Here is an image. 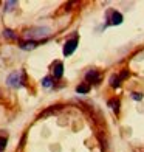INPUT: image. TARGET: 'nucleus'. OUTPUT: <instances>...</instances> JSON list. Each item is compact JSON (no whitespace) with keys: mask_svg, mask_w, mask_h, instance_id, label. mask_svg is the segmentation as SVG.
Instances as JSON below:
<instances>
[{"mask_svg":"<svg viewBox=\"0 0 144 152\" xmlns=\"http://www.w3.org/2000/svg\"><path fill=\"white\" fill-rule=\"evenodd\" d=\"M121 79H119V76L118 75H112V78H110V86L113 87V88H118L119 86H121Z\"/></svg>","mask_w":144,"mask_h":152,"instance_id":"obj_9","label":"nucleus"},{"mask_svg":"<svg viewBox=\"0 0 144 152\" xmlns=\"http://www.w3.org/2000/svg\"><path fill=\"white\" fill-rule=\"evenodd\" d=\"M85 81L88 82V84H99V82H101V73H99L98 70H90V72H87Z\"/></svg>","mask_w":144,"mask_h":152,"instance_id":"obj_4","label":"nucleus"},{"mask_svg":"<svg viewBox=\"0 0 144 152\" xmlns=\"http://www.w3.org/2000/svg\"><path fill=\"white\" fill-rule=\"evenodd\" d=\"M62 75H64V64L62 62H56L53 67V76L56 79H60L62 78Z\"/></svg>","mask_w":144,"mask_h":152,"instance_id":"obj_5","label":"nucleus"},{"mask_svg":"<svg viewBox=\"0 0 144 152\" xmlns=\"http://www.w3.org/2000/svg\"><path fill=\"white\" fill-rule=\"evenodd\" d=\"M118 76H119V79H121V81H124V79H127V78H129V72H127V70H124V72H122L121 75H118Z\"/></svg>","mask_w":144,"mask_h":152,"instance_id":"obj_16","label":"nucleus"},{"mask_svg":"<svg viewBox=\"0 0 144 152\" xmlns=\"http://www.w3.org/2000/svg\"><path fill=\"white\" fill-rule=\"evenodd\" d=\"M132 98H133L135 101H141V99H143V93H140V92H133V93H132Z\"/></svg>","mask_w":144,"mask_h":152,"instance_id":"obj_14","label":"nucleus"},{"mask_svg":"<svg viewBox=\"0 0 144 152\" xmlns=\"http://www.w3.org/2000/svg\"><path fill=\"white\" fill-rule=\"evenodd\" d=\"M37 40L34 42V40H25V42H20L19 44V47L22 48V50H33V48H36L37 47Z\"/></svg>","mask_w":144,"mask_h":152,"instance_id":"obj_7","label":"nucleus"},{"mask_svg":"<svg viewBox=\"0 0 144 152\" xmlns=\"http://www.w3.org/2000/svg\"><path fill=\"white\" fill-rule=\"evenodd\" d=\"M6 84L9 87H20L23 84V72H14L8 76V79H6Z\"/></svg>","mask_w":144,"mask_h":152,"instance_id":"obj_2","label":"nucleus"},{"mask_svg":"<svg viewBox=\"0 0 144 152\" xmlns=\"http://www.w3.org/2000/svg\"><path fill=\"white\" fill-rule=\"evenodd\" d=\"M107 104L113 109V112H115V113H119V106H121V102H119V99H118V98L108 99V101H107Z\"/></svg>","mask_w":144,"mask_h":152,"instance_id":"obj_8","label":"nucleus"},{"mask_svg":"<svg viewBox=\"0 0 144 152\" xmlns=\"http://www.w3.org/2000/svg\"><path fill=\"white\" fill-rule=\"evenodd\" d=\"M76 92L78 93H88V92H90V84H85V82H84V84H79L76 87Z\"/></svg>","mask_w":144,"mask_h":152,"instance_id":"obj_10","label":"nucleus"},{"mask_svg":"<svg viewBox=\"0 0 144 152\" xmlns=\"http://www.w3.org/2000/svg\"><path fill=\"white\" fill-rule=\"evenodd\" d=\"M12 6H17V2H6L5 3V11H11Z\"/></svg>","mask_w":144,"mask_h":152,"instance_id":"obj_13","label":"nucleus"},{"mask_svg":"<svg viewBox=\"0 0 144 152\" xmlns=\"http://www.w3.org/2000/svg\"><path fill=\"white\" fill-rule=\"evenodd\" d=\"M42 86L47 87V88H50L53 86V79L50 78V76H47V78H44V81H42Z\"/></svg>","mask_w":144,"mask_h":152,"instance_id":"obj_12","label":"nucleus"},{"mask_svg":"<svg viewBox=\"0 0 144 152\" xmlns=\"http://www.w3.org/2000/svg\"><path fill=\"white\" fill-rule=\"evenodd\" d=\"M3 36H5L6 39H17V34L12 31V30H8V28L3 31Z\"/></svg>","mask_w":144,"mask_h":152,"instance_id":"obj_11","label":"nucleus"},{"mask_svg":"<svg viewBox=\"0 0 144 152\" xmlns=\"http://www.w3.org/2000/svg\"><path fill=\"white\" fill-rule=\"evenodd\" d=\"M23 36H25V39L36 42V39H45L47 36H50V28L48 26H36V28L26 30Z\"/></svg>","mask_w":144,"mask_h":152,"instance_id":"obj_1","label":"nucleus"},{"mask_svg":"<svg viewBox=\"0 0 144 152\" xmlns=\"http://www.w3.org/2000/svg\"><path fill=\"white\" fill-rule=\"evenodd\" d=\"M78 42H79L78 36H74V37H71V39L67 40L65 45H64V54H65V56H70V54L74 53V50L78 48Z\"/></svg>","mask_w":144,"mask_h":152,"instance_id":"obj_3","label":"nucleus"},{"mask_svg":"<svg viewBox=\"0 0 144 152\" xmlns=\"http://www.w3.org/2000/svg\"><path fill=\"white\" fill-rule=\"evenodd\" d=\"M110 22H108V25H119L122 23V14L119 11H112V19H108Z\"/></svg>","mask_w":144,"mask_h":152,"instance_id":"obj_6","label":"nucleus"},{"mask_svg":"<svg viewBox=\"0 0 144 152\" xmlns=\"http://www.w3.org/2000/svg\"><path fill=\"white\" fill-rule=\"evenodd\" d=\"M6 143H8V141H6V138L5 137H0V151H3L6 148Z\"/></svg>","mask_w":144,"mask_h":152,"instance_id":"obj_15","label":"nucleus"}]
</instances>
